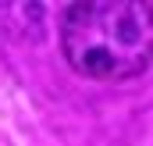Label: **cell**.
Listing matches in <instances>:
<instances>
[{
	"mask_svg": "<svg viewBox=\"0 0 153 146\" xmlns=\"http://www.w3.org/2000/svg\"><path fill=\"white\" fill-rule=\"evenodd\" d=\"M61 54L96 82L139 78L153 64V7L143 0H82L61 18Z\"/></svg>",
	"mask_w": 153,
	"mask_h": 146,
	"instance_id": "6da1fadb",
	"label": "cell"
}]
</instances>
